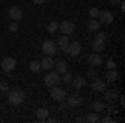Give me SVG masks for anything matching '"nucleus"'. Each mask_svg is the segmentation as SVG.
Segmentation results:
<instances>
[{
	"label": "nucleus",
	"instance_id": "nucleus-1",
	"mask_svg": "<svg viewBox=\"0 0 125 123\" xmlns=\"http://www.w3.org/2000/svg\"><path fill=\"white\" fill-rule=\"evenodd\" d=\"M57 50H58V47H57V43H55L53 40H45V42L42 43V52H43L47 57H53V55L57 53Z\"/></svg>",
	"mask_w": 125,
	"mask_h": 123
},
{
	"label": "nucleus",
	"instance_id": "nucleus-2",
	"mask_svg": "<svg viewBox=\"0 0 125 123\" xmlns=\"http://www.w3.org/2000/svg\"><path fill=\"white\" fill-rule=\"evenodd\" d=\"M43 82H45V85L50 86V88L55 86V85H60V73H58V72H50V70H48V73L45 75Z\"/></svg>",
	"mask_w": 125,
	"mask_h": 123
},
{
	"label": "nucleus",
	"instance_id": "nucleus-3",
	"mask_svg": "<svg viewBox=\"0 0 125 123\" xmlns=\"http://www.w3.org/2000/svg\"><path fill=\"white\" fill-rule=\"evenodd\" d=\"M50 96L55 100V102H65V96H67V93H65V90L62 88V86H52L50 88Z\"/></svg>",
	"mask_w": 125,
	"mask_h": 123
},
{
	"label": "nucleus",
	"instance_id": "nucleus-4",
	"mask_svg": "<svg viewBox=\"0 0 125 123\" xmlns=\"http://www.w3.org/2000/svg\"><path fill=\"white\" fill-rule=\"evenodd\" d=\"M23 100H25L23 92H20V90L9 92V103L10 105H20V103H23Z\"/></svg>",
	"mask_w": 125,
	"mask_h": 123
},
{
	"label": "nucleus",
	"instance_id": "nucleus-5",
	"mask_svg": "<svg viewBox=\"0 0 125 123\" xmlns=\"http://www.w3.org/2000/svg\"><path fill=\"white\" fill-rule=\"evenodd\" d=\"M0 66H2V70L3 72H13V68L17 66V60L13 57H5L3 60H2V63H0Z\"/></svg>",
	"mask_w": 125,
	"mask_h": 123
},
{
	"label": "nucleus",
	"instance_id": "nucleus-6",
	"mask_svg": "<svg viewBox=\"0 0 125 123\" xmlns=\"http://www.w3.org/2000/svg\"><path fill=\"white\" fill-rule=\"evenodd\" d=\"M97 19L100 22V25H110V23L114 22V13H112L110 10H102Z\"/></svg>",
	"mask_w": 125,
	"mask_h": 123
},
{
	"label": "nucleus",
	"instance_id": "nucleus-7",
	"mask_svg": "<svg viewBox=\"0 0 125 123\" xmlns=\"http://www.w3.org/2000/svg\"><path fill=\"white\" fill-rule=\"evenodd\" d=\"M58 28H60V32H62L63 35H72V33L75 32V23L70 22V20H65V22L58 23Z\"/></svg>",
	"mask_w": 125,
	"mask_h": 123
},
{
	"label": "nucleus",
	"instance_id": "nucleus-8",
	"mask_svg": "<svg viewBox=\"0 0 125 123\" xmlns=\"http://www.w3.org/2000/svg\"><path fill=\"white\" fill-rule=\"evenodd\" d=\"M80 52H82V45H80V42H70V43H68V48H67L68 55H72V57H78Z\"/></svg>",
	"mask_w": 125,
	"mask_h": 123
},
{
	"label": "nucleus",
	"instance_id": "nucleus-9",
	"mask_svg": "<svg viewBox=\"0 0 125 123\" xmlns=\"http://www.w3.org/2000/svg\"><path fill=\"white\" fill-rule=\"evenodd\" d=\"M9 17L13 22H20V20L23 19V12H22V9H19V7H10L9 9Z\"/></svg>",
	"mask_w": 125,
	"mask_h": 123
},
{
	"label": "nucleus",
	"instance_id": "nucleus-10",
	"mask_svg": "<svg viewBox=\"0 0 125 123\" xmlns=\"http://www.w3.org/2000/svg\"><path fill=\"white\" fill-rule=\"evenodd\" d=\"M90 86H92V90H95V92H105V90H107L105 82H104L102 78H98V76L92 80V85H90Z\"/></svg>",
	"mask_w": 125,
	"mask_h": 123
},
{
	"label": "nucleus",
	"instance_id": "nucleus-11",
	"mask_svg": "<svg viewBox=\"0 0 125 123\" xmlns=\"http://www.w3.org/2000/svg\"><path fill=\"white\" fill-rule=\"evenodd\" d=\"M57 47L62 48V52H65L67 53V48H68V43H70V38H68V35H60V37L57 38Z\"/></svg>",
	"mask_w": 125,
	"mask_h": 123
},
{
	"label": "nucleus",
	"instance_id": "nucleus-12",
	"mask_svg": "<svg viewBox=\"0 0 125 123\" xmlns=\"http://www.w3.org/2000/svg\"><path fill=\"white\" fill-rule=\"evenodd\" d=\"M65 102H67L68 106H72V108H75V106H78V105L82 103V96L80 95H70V96H65Z\"/></svg>",
	"mask_w": 125,
	"mask_h": 123
},
{
	"label": "nucleus",
	"instance_id": "nucleus-13",
	"mask_svg": "<svg viewBox=\"0 0 125 123\" xmlns=\"http://www.w3.org/2000/svg\"><path fill=\"white\" fill-rule=\"evenodd\" d=\"M87 62H88V65H92V66H98V65H102V57L95 52V53L87 57Z\"/></svg>",
	"mask_w": 125,
	"mask_h": 123
},
{
	"label": "nucleus",
	"instance_id": "nucleus-14",
	"mask_svg": "<svg viewBox=\"0 0 125 123\" xmlns=\"http://www.w3.org/2000/svg\"><path fill=\"white\" fill-rule=\"evenodd\" d=\"M72 86L75 88V90H80V88H83V86L87 85V80L83 78V76H75V78H72Z\"/></svg>",
	"mask_w": 125,
	"mask_h": 123
},
{
	"label": "nucleus",
	"instance_id": "nucleus-15",
	"mask_svg": "<svg viewBox=\"0 0 125 123\" xmlns=\"http://www.w3.org/2000/svg\"><path fill=\"white\" fill-rule=\"evenodd\" d=\"M107 82H110V83H114V82H117L118 80V72H117V68H112V70H107Z\"/></svg>",
	"mask_w": 125,
	"mask_h": 123
},
{
	"label": "nucleus",
	"instance_id": "nucleus-16",
	"mask_svg": "<svg viewBox=\"0 0 125 123\" xmlns=\"http://www.w3.org/2000/svg\"><path fill=\"white\" fill-rule=\"evenodd\" d=\"M53 65H55V62H53L50 57H45L42 62H40V66H42L43 70H47V72H48V70H52V68H53Z\"/></svg>",
	"mask_w": 125,
	"mask_h": 123
},
{
	"label": "nucleus",
	"instance_id": "nucleus-17",
	"mask_svg": "<svg viewBox=\"0 0 125 123\" xmlns=\"http://www.w3.org/2000/svg\"><path fill=\"white\" fill-rule=\"evenodd\" d=\"M55 68H57L58 73H65V72H68V63L65 62V60H58V62H55Z\"/></svg>",
	"mask_w": 125,
	"mask_h": 123
},
{
	"label": "nucleus",
	"instance_id": "nucleus-18",
	"mask_svg": "<svg viewBox=\"0 0 125 123\" xmlns=\"http://www.w3.org/2000/svg\"><path fill=\"white\" fill-rule=\"evenodd\" d=\"M35 116H37V120L43 122V120L48 118V110L47 108H37V110H35Z\"/></svg>",
	"mask_w": 125,
	"mask_h": 123
},
{
	"label": "nucleus",
	"instance_id": "nucleus-19",
	"mask_svg": "<svg viewBox=\"0 0 125 123\" xmlns=\"http://www.w3.org/2000/svg\"><path fill=\"white\" fill-rule=\"evenodd\" d=\"M100 22L97 19H92L90 22H88V32H97V30H100Z\"/></svg>",
	"mask_w": 125,
	"mask_h": 123
},
{
	"label": "nucleus",
	"instance_id": "nucleus-20",
	"mask_svg": "<svg viewBox=\"0 0 125 123\" xmlns=\"http://www.w3.org/2000/svg\"><path fill=\"white\" fill-rule=\"evenodd\" d=\"M92 106H94V112H97V113L104 112V110L107 108V105L104 103V102H94V105H92Z\"/></svg>",
	"mask_w": 125,
	"mask_h": 123
},
{
	"label": "nucleus",
	"instance_id": "nucleus-21",
	"mask_svg": "<svg viewBox=\"0 0 125 123\" xmlns=\"http://www.w3.org/2000/svg\"><path fill=\"white\" fill-rule=\"evenodd\" d=\"M85 120H87L88 123H98V122H100V116H98V113H97V112H94V113L87 115Z\"/></svg>",
	"mask_w": 125,
	"mask_h": 123
},
{
	"label": "nucleus",
	"instance_id": "nucleus-22",
	"mask_svg": "<svg viewBox=\"0 0 125 123\" xmlns=\"http://www.w3.org/2000/svg\"><path fill=\"white\" fill-rule=\"evenodd\" d=\"M94 50H95L97 53H98V52H104V50H105V43H104V42H95V40H94Z\"/></svg>",
	"mask_w": 125,
	"mask_h": 123
},
{
	"label": "nucleus",
	"instance_id": "nucleus-23",
	"mask_svg": "<svg viewBox=\"0 0 125 123\" xmlns=\"http://www.w3.org/2000/svg\"><path fill=\"white\" fill-rule=\"evenodd\" d=\"M57 30H58V23L57 22H50V23L47 25V32L48 33H55Z\"/></svg>",
	"mask_w": 125,
	"mask_h": 123
},
{
	"label": "nucleus",
	"instance_id": "nucleus-24",
	"mask_svg": "<svg viewBox=\"0 0 125 123\" xmlns=\"http://www.w3.org/2000/svg\"><path fill=\"white\" fill-rule=\"evenodd\" d=\"M105 40H107V35L104 32H98V30H97L95 32V42H104V43H105Z\"/></svg>",
	"mask_w": 125,
	"mask_h": 123
},
{
	"label": "nucleus",
	"instance_id": "nucleus-25",
	"mask_svg": "<svg viewBox=\"0 0 125 123\" xmlns=\"http://www.w3.org/2000/svg\"><path fill=\"white\" fill-rule=\"evenodd\" d=\"M104 93H105V100H107V102H114V100L117 98V93H115V92H107V90H105Z\"/></svg>",
	"mask_w": 125,
	"mask_h": 123
},
{
	"label": "nucleus",
	"instance_id": "nucleus-26",
	"mask_svg": "<svg viewBox=\"0 0 125 123\" xmlns=\"http://www.w3.org/2000/svg\"><path fill=\"white\" fill-rule=\"evenodd\" d=\"M30 70H32V72H35V73H37V72H40V70H42L40 62H32V63H30Z\"/></svg>",
	"mask_w": 125,
	"mask_h": 123
},
{
	"label": "nucleus",
	"instance_id": "nucleus-27",
	"mask_svg": "<svg viewBox=\"0 0 125 123\" xmlns=\"http://www.w3.org/2000/svg\"><path fill=\"white\" fill-rule=\"evenodd\" d=\"M98 13H100V10L95 9V7H92V9L88 10V15H90V19H97V17H98Z\"/></svg>",
	"mask_w": 125,
	"mask_h": 123
},
{
	"label": "nucleus",
	"instance_id": "nucleus-28",
	"mask_svg": "<svg viewBox=\"0 0 125 123\" xmlns=\"http://www.w3.org/2000/svg\"><path fill=\"white\" fill-rule=\"evenodd\" d=\"M105 66H107V70H112V68H117V63H115V60H107V63H105Z\"/></svg>",
	"mask_w": 125,
	"mask_h": 123
},
{
	"label": "nucleus",
	"instance_id": "nucleus-29",
	"mask_svg": "<svg viewBox=\"0 0 125 123\" xmlns=\"http://www.w3.org/2000/svg\"><path fill=\"white\" fill-rule=\"evenodd\" d=\"M72 78H73V76L70 75L68 72H65V73H63V76H62L60 80H63V83H70V82H72Z\"/></svg>",
	"mask_w": 125,
	"mask_h": 123
},
{
	"label": "nucleus",
	"instance_id": "nucleus-30",
	"mask_svg": "<svg viewBox=\"0 0 125 123\" xmlns=\"http://www.w3.org/2000/svg\"><path fill=\"white\" fill-rule=\"evenodd\" d=\"M9 30L10 32H17V30H19V22H12L9 25Z\"/></svg>",
	"mask_w": 125,
	"mask_h": 123
},
{
	"label": "nucleus",
	"instance_id": "nucleus-31",
	"mask_svg": "<svg viewBox=\"0 0 125 123\" xmlns=\"http://www.w3.org/2000/svg\"><path fill=\"white\" fill-rule=\"evenodd\" d=\"M88 78H90V80L97 78V72H95V70H88Z\"/></svg>",
	"mask_w": 125,
	"mask_h": 123
},
{
	"label": "nucleus",
	"instance_id": "nucleus-32",
	"mask_svg": "<svg viewBox=\"0 0 125 123\" xmlns=\"http://www.w3.org/2000/svg\"><path fill=\"white\" fill-rule=\"evenodd\" d=\"M100 122H104V123H112V122H114V118H112V116H105V118H100Z\"/></svg>",
	"mask_w": 125,
	"mask_h": 123
},
{
	"label": "nucleus",
	"instance_id": "nucleus-33",
	"mask_svg": "<svg viewBox=\"0 0 125 123\" xmlns=\"http://www.w3.org/2000/svg\"><path fill=\"white\" fill-rule=\"evenodd\" d=\"M7 88H9V85H7L5 82H2V83H0V92H5Z\"/></svg>",
	"mask_w": 125,
	"mask_h": 123
},
{
	"label": "nucleus",
	"instance_id": "nucleus-34",
	"mask_svg": "<svg viewBox=\"0 0 125 123\" xmlns=\"http://www.w3.org/2000/svg\"><path fill=\"white\" fill-rule=\"evenodd\" d=\"M32 2H33L35 5H42V3H45L47 0H32Z\"/></svg>",
	"mask_w": 125,
	"mask_h": 123
},
{
	"label": "nucleus",
	"instance_id": "nucleus-35",
	"mask_svg": "<svg viewBox=\"0 0 125 123\" xmlns=\"http://www.w3.org/2000/svg\"><path fill=\"white\" fill-rule=\"evenodd\" d=\"M110 3H112V5H118V3H120V0H110Z\"/></svg>",
	"mask_w": 125,
	"mask_h": 123
}]
</instances>
